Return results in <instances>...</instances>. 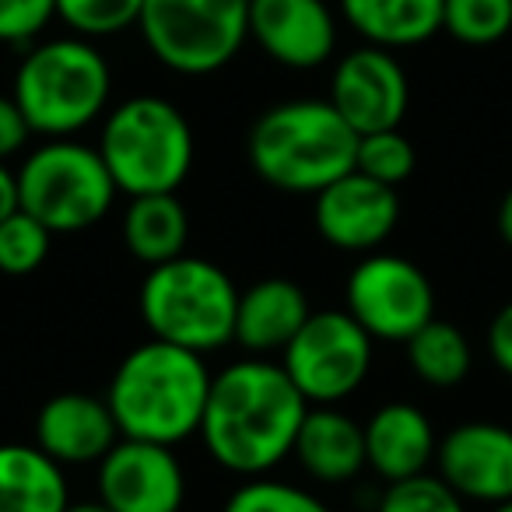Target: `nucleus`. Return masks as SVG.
Listing matches in <instances>:
<instances>
[{
	"label": "nucleus",
	"instance_id": "1",
	"mask_svg": "<svg viewBox=\"0 0 512 512\" xmlns=\"http://www.w3.org/2000/svg\"><path fill=\"white\" fill-rule=\"evenodd\" d=\"M309 400L288 379L281 362L246 355L211 376L200 439L221 470L264 477L292 456Z\"/></svg>",
	"mask_w": 512,
	"mask_h": 512
},
{
	"label": "nucleus",
	"instance_id": "2",
	"mask_svg": "<svg viewBox=\"0 0 512 512\" xmlns=\"http://www.w3.org/2000/svg\"><path fill=\"white\" fill-rule=\"evenodd\" d=\"M211 369L204 355L169 341H144L120 358L106 404L123 439L179 446L200 432Z\"/></svg>",
	"mask_w": 512,
	"mask_h": 512
},
{
	"label": "nucleus",
	"instance_id": "3",
	"mask_svg": "<svg viewBox=\"0 0 512 512\" xmlns=\"http://www.w3.org/2000/svg\"><path fill=\"white\" fill-rule=\"evenodd\" d=\"M358 134L330 99H292L264 109L246 137V158L267 186L316 197L355 169Z\"/></svg>",
	"mask_w": 512,
	"mask_h": 512
},
{
	"label": "nucleus",
	"instance_id": "4",
	"mask_svg": "<svg viewBox=\"0 0 512 512\" xmlns=\"http://www.w3.org/2000/svg\"><path fill=\"white\" fill-rule=\"evenodd\" d=\"M11 95L29 120L32 134L74 137L106 113L113 95V71L92 39L71 32L25 53Z\"/></svg>",
	"mask_w": 512,
	"mask_h": 512
},
{
	"label": "nucleus",
	"instance_id": "5",
	"mask_svg": "<svg viewBox=\"0 0 512 512\" xmlns=\"http://www.w3.org/2000/svg\"><path fill=\"white\" fill-rule=\"evenodd\" d=\"M95 148L127 197L176 193L197 155L190 120L162 95H134L109 109Z\"/></svg>",
	"mask_w": 512,
	"mask_h": 512
},
{
	"label": "nucleus",
	"instance_id": "6",
	"mask_svg": "<svg viewBox=\"0 0 512 512\" xmlns=\"http://www.w3.org/2000/svg\"><path fill=\"white\" fill-rule=\"evenodd\" d=\"M239 288L214 260L176 256L169 264L148 267L137 292L144 327L155 341L179 344L197 355H211L232 344Z\"/></svg>",
	"mask_w": 512,
	"mask_h": 512
},
{
	"label": "nucleus",
	"instance_id": "7",
	"mask_svg": "<svg viewBox=\"0 0 512 512\" xmlns=\"http://www.w3.org/2000/svg\"><path fill=\"white\" fill-rule=\"evenodd\" d=\"M116 183L99 148L74 137H46L18 169V207L39 218L53 235L85 232L116 204Z\"/></svg>",
	"mask_w": 512,
	"mask_h": 512
},
{
	"label": "nucleus",
	"instance_id": "8",
	"mask_svg": "<svg viewBox=\"0 0 512 512\" xmlns=\"http://www.w3.org/2000/svg\"><path fill=\"white\" fill-rule=\"evenodd\" d=\"M137 29L158 64L200 78L239 57L249 39V0H144Z\"/></svg>",
	"mask_w": 512,
	"mask_h": 512
},
{
	"label": "nucleus",
	"instance_id": "9",
	"mask_svg": "<svg viewBox=\"0 0 512 512\" xmlns=\"http://www.w3.org/2000/svg\"><path fill=\"white\" fill-rule=\"evenodd\" d=\"M372 344L348 309H320L281 351V369L309 404H341L369 379Z\"/></svg>",
	"mask_w": 512,
	"mask_h": 512
},
{
	"label": "nucleus",
	"instance_id": "10",
	"mask_svg": "<svg viewBox=\"0 0 512 512\" xmlns=\"http://www.w3.org/2000/svg\"><path fill=\"white\" fill-rule=\"evenodd\" d=\"M344 309L372 341L404 344L435 320V288L407 256L365 253L348 274Z\"/></svg>",
	"mask_w": 512,
	"mask_h": 512
},
{
	"label": "nucleus",
	"instance_id": "11",
	"mask_svg": "<svg viewBox=\"0 0 512 512\" xmlns=\"http://www.w3.org/2000/svg\"><path fill=\"white\" fill-rule=\"evenodd\" d=\"M95 467L99 502L113 512H183L186 474L176 446L120 435Z\"/></svg>",
	"mask_w": 512,
	"mask_h": 512
},
{
	"label": "nucleus",
	"instance_id": "12",
	"mask_svg": "<svg viewBox=\"0 0 512 512\" xmlns=\"http://www.w3.org/2000/svg\"><path fill=\"white\" fill-rule=\"evenodd\" d=\"M330 106L358 137L400 127L411 106V85L393 50L365 43L344 53L330 78Z\"/></svg>",
	"mask_w": 512,
	"mask_h": 512
},
{
	"label": "nucleus",
	"instance_id": "13",
	"mask_svg": "<svg viewBox=\"0 0 512 512\" xmlns=\"http://www.w3.org/2000/svg\"><path fill=\"white\" fill-rule=\"evenodd\" d=\"M313 225L327 246L344 253H376L400 225V193L351 169L316 193Z\"/></svg>",
	"mask_w": 512,
	"mask_h": 512
},
{
	"label": "nucleus",
	"instance_id": "14",
	"mask_svg": "<svg viewBox=\"0 0 512 512\" xmlns=\"http://www.w3.org/2000/svg\"><path fill=\"white\" fill-rule=\"evenodd\" d=\"M439 477L463 502L502 505L512 498V428L498 421H463L435 449Z\"/></svg>",
	"mask_w": 512,
	"mask_h": 512
},
{
	"label": "nucleus",
	"instance_id": "15",
	"mask_svg": "<svg viewBox=\"0 0 512 512\" xmlns=\"http://www.w3.org/2000/svg\"><path fill=\"white\" fill-rule=\"evenodd\" d=\"M249 39L281 67L313 71L337 50V18L327 0H249Z\"/></svg>",
	"mask_w": 512,
	"mask_h": 512
},
{
	"label": "nucleus",
	"instance_id": "16",
	"mask_svg": "<svg viewBox=\"0 0 512 512\" xmlns=\"http://www.w3.org/2000/svg\"><path fill=\"white\" fill-rule=\"evenodd\" d=\"M120 439L106 397L67 390L50 397L36 414V446L60 467L99 463Z\"/></svg>",
	"mask_w": 512,
	"mask_h": 512
},
{
	"label": "nucleus",
	"instance_id": "17",
	"mask_svg": "<svg viewBox=\"0 0 512 512\" xmlns=\"http://www.w3.org/2000/svg\"><path fill=\"white\" fill-rule=\"evenodd\" d=\"M362 428H365V463L386 484L428 474V467L435 463L439 435H435L432 418L418 404L390 400V404L376 407Z\"/></svg>",
	"mask_w": 512,
	"mask_h": 512
},
{
	"label": "nucleus",
	"instance_id": "18",
	"mask_svg": "<svg viewBox=\"0 0 512 512\" xmlns=\"http://www.w3.org/2000/svg\"><path fill=\"white\" fill-rule=\"evenodd\" d=\"M313 306L302 285L288 278H264L253 281L239 292L235 302V334L232 344H239L246 355L271 358L292 344V337L309 320Z\"/></svg>",
	"mask_w": 512,
	"mask_h": 512
},
{
	"label": "nucleus",
	"instance_id": "19",
	"mask_svg": "<svg viewBox=\"0 0 512 512\" xmlns=\"http://www.w3.org/2000/svg\"><path fill=\"white\" fill-rule=\"evenodd\" d=\"M292 456L313 481L348 484L362 474L365 463V428L334 404H309L295 435Z\"/></svg>",
	"mask_w": 512,
	"mask_h": 512
},
{
	"label": "nucleus",
	"instance_id": "20",
	"mask_svg": "<svg viewBox=\"0 0 512 512\" xmlns=\"http://www.w3.org/2000/svg\"><path fill=\"white\" fill-rule=\"evenodd\" d=\"M67 474L36 442H0V512H64Z\"/></svg>",
	"mask_w": 512,
	"mask_h": 512
},
{
	"label": "nucleus",
	"instance_id": "21",
	"mask_svg": "<svg viewBox=\"0 0 512 512\" xmlns=\"http://www.w3.org/2000/svg\"><path fill=\"white\" fill-rule=\"evenodd\" d=\"M341 15L369 46L407 50L442 32V0H341Z\"/></svg>",
	"mask_w": 512,
	"mask_h": 512
},
{
	"label": "nucleus",
	"instance_id": "22",
	"mask_svg": "<svg viewBox=\"0 0 512 512\" xmlns=\"http://www.w3.org/2000/svg\"><path fill=\"white\" fill-rule=\"evenodd\" d=\"M186 239H190V214L176 193L130 197V207L123 214V242L137 264H169L186 253Z\"/></svg>",
	"mask_w": 512,
	"mask_h": 512
},
{
	"label": "nucleus",
	"instance_id": "23",
	"mask_svg": "<svg viewBox=\"0 0 512 512\" xmlns=\"http://www.w3.org/2000/svg\"><path fill=\"white\" fill-rule=\"evenodd\" d=\"M404 348L411 372L435 390H453L474 369V351H470L467 334L446 320H428L418 334L407 337Z\"/></svg>",
	"mask_w": 512,
	"mask_h": 512
},
{
	"label": "nucleus",
	"instance_id": "24",
	"mask_svg": "<svg viewBox=\"0 0 512 512\" xmlns=\"http://www.w3.org/2000/svg\"><path fill=\"white\" fill-rule=\"evenodd\" d=\"M442 32L463 46H491L512 32V0H442Z\"/></svg>",
	"mask_w": 512,
	"mask_h": 512
},
{
	"label": "nucleus",
	"instance_id": "25",
	"mask_svg": "<svg viewBox=\"0 0 512 512\" xmlns=\"http://www.w3.org/2000/svg\"><path fill=\"white\" fill-rule=\"evenodd\" d=\"M418 169V151L414 144L400 134V127L376 130V134H362L355 148V172L376 179L386 186H404Z\"/></svg>",
	"mask_w": 512,
	"mask_h": 512
},
{
	"label": "nucleus",
	"instance_id": "26",
	"mask_svg": "<svg viewBox=\"0 0 512 512\" xmlns=\"http://www.w3.org/2000/svg\"><path fill=\"white\" fill-rule=\"evenodd\" d=\"M53 246V232L39 218L18 207L15 214L0 221V274L25 278L46 264Z\"/></svg>",
	"mask_w": 512,
	"mask_h": 512
},
{
	"label": "nucleus",
	"instance_id": "27",
	"mask_svg": "<svg viewBox=\"0 0 512 512\" xmlns=\"http://www.w3.org/2000/svg\"><path fill=\"white\" fill-rule=\"evenodd\" d=\"M221 512H330V505L309 488L274 477H246V484L232 491Z\"/></svg>",
	"mask_w": 512,
	"mask_h": 512
},
{
	"label": "nucleus",
	"instance_id": "28",
	"mask_svg": "<svg viewBox=\"0 0 512 512\" xmlns=\"http://www.w3.org/2000/svg\"><path fill=\"white\" fill-rule=\"evenodd\" d=\"M144 0H57V18L85 39H106L141 18Z\"/></svg>",
	"mask_w": 512,
	"mask_h": 512
},
{
	"label": "nucleus",
	"instance_id": "29",
	"mask_svg": "<svg viewBox=\"0 0 512 512\" xmlns=\"http://www.w3.org/2000/svg\"><path fill=\"white\" fill-rule=\"evenodd\" d=\"M376 512H467V502L439 474H418L386 484Z\"/></svg>",
	"mask_w": 512,
	"mask_h": 512
},
{
	"label": "nucleus",
	"instance_id": "30",
	"mask_svg": "<svg viewBox=\"0 0 512 512\" xmlns=\"http://www.w3.org/2000/svg\"><path fill=\"white\" fill-rule=\"evenodd\" d=\"M57 18V0H0V43H32Z\"/></svg>",
	"mask_w": 512,
	"mask_h": 512
},
{
	"label": "nucleus",
	"instance_id": "31",
	"mask_svg": "<svg viewBox=\"0 0 512 512\" xmlns=\"http://www.w3.org/2000/svg\"><path fill=\"white\" fill-rule=\"evenodd\" d=\"M29 137H32V127L22 109H18L15 95H0V162H8L18 151H25Z\"/></svg>",
	"mask_w": 512,
	"mask_h": 512
},
{
	"label": "nucleus",
	"instance_id": "32",
	"mask_svg": "<svg viewBox=\"0 0 512 512\" xmlns=\"http://www.w3.org/2000/svg\"><path fill=\"white\" fill-rule=\"evenodd\" d=\"M488 355L498 372L512 379V299L488 323Z\"/></svg>",
	"mask_w": 512,
	"mask_h": 512
},
{
	"label": "nucleus",
	"instance_id": "33",
	"mask_svg": "<svg viewBox=\"0 0 512 512\" xmlns=\"http://www.w3.org/2000/svg\"><path fill=\"white\" fill-rule=\"evenodd\" d=\"M18 211V172L8 169V162H0V221Z\"/></svg>",
	"mask_w": 512,
	"mask_h": 512
},
{
	"label": "nucleus",
	"instance_id": "34",
	"mask_svg": "<svg viewBox=\"0 0 512 512\" xmlns=\"http://www.w3.org/2000/svg\"><path fill=\"white\" fill-rule=\"evenodd\" d=\"M495 228L502 235L505 246H512V186L505 190L502 204H498V214H495Z\"/></svg>",
	"mask_w": 512,
	"mask_h": 512
},
{
	"label": "nucleus",
	"instance_id": "35",
	"mask_svg": "<svg viewBox=\"0 0 512 512\" xmlns=\"http://www.w3.org/2000/svg\"><path fill=\"white\" fill-rule=\"evenodd\" d=\"M64 512H113V509H109V505H102L99 498H95V502H71Z\"/></svg>",
	"mask_w": 512,
	"mask_h": 512
},
{
	"label": "nucleus",
	"instance_id": "36",
	"mask_svg": "<svg viewBox=\"0 0 512 512\" xmlns=\"http://www.w3.org/2000/svg\"><path fill=\"white\" fill-rule=\"evenodd\" d=\"M495 512H512V498H509V502H502V505H495Z\"/></svg>",
	"mask_w": 512,
	"mask_h": 512
}]
</instances>
